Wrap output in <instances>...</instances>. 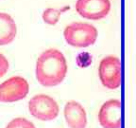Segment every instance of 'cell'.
<instances>
[{"mask_svg": "<svg viewBox=\"0 0 136 128\" xmlns=\"http://www.w3.org/2000/svg\"><path fill=\"white\" fill-rule=\"evenodd\" d=\"M67 64L62 51L49 49L44 51L36 63V79L44 86H55L64 80Z\"/></svg>", "mask_w": 136, "mask_h": 128, "instance_id": "6da1fadb", "label": "cell"}, {"mask_svg": "<svg viewBox=\"0 0 136 128\" xmlns=\"http://www.w3.org/2000/svg\"><path fill=\"white\" fill-rule=\"evenodd\" d=\"M63 35L66 43L71 47L87 48L96 43L97 29L91 24L74 22L64 28Z\"/></svg>", "mask_w": 136, "mask_h": 128, "instance_id": "7a4b0ae2", "label": "cell"}, {"mask_svg": "<svg viewBox=\"0 0 136 128\" xmlns=\"http://www.w3.org/2000/svg\"><path fill=\"white\" fill-rule=\"evenodd\" d=\"M99 79L102 85L109 89H116L121 85V62L118 57L110 55L103 58L98 67Z\"/></svg>", "mask_w": 136, "mask_h": 128, "instance_id": "3957f363", "label": "cell"}, {"mask_svg": "<svg viewBox=\"0 0 136 128\" xmlns=\"http://www.w3.org/2000/svg\"><path fill=\"white\" fill-rule=\"evenodd\" d=\"M28 110L34 118L45 121L56 119L60 112L57 102L45 94L33 96L28 102Z\"/></svg>", "mask_w": 136, "mask_h": 128, "instance_id": "277c9868", "label": "cell"}, {"mask_svg": "<svg viewBox=\"0 0 136 128\" xmlns=\"http://www.w3.org/2000/svg\"><path fill=\"white\" fill-rule=\"evenodd\" d=\"M29 90L27 81L23 77L14 76L0 85V102H13L23 100Z\"/></svg>", "mask_w": 136, "mask_h": 128, "instance_id": "5b68a950", "label": "cell"}, {"mask_svg": "<svg viewBox=\"0 0 136 128\" xmlns=\"http://www.w3.org/2000/svg\"><path fill=\"white\" fill-rule=\"evenodd\" d=\"M78 13L91 20H98L106 17L111 10L110 0H78L76 3Z\"/></svg>", "mask_w": 136, "mask_h": 128, "instance_id": "8992f818", "label": "cell"}, {"mask_svg": "<svg viewBox=\"0 0 136 128\" xmlns=\"http://www.w3.org/2000/svg\"><path fill=\"white\" fill-rule=\"evenodd\" d=\"M98 121L103 128H121L122 103L119 100H109L102 104L98 113Z\"/></svg>", "mask_w": 136, "mask_h": 128, "instance_id": "52a82bcc", "label": "cell"}, {"mask_svg": "<svg viewBox=\"0 0 136 128\" xmlns=\"http://www.w3.org/2000/svg\"><path fill=\"white\" fill-rule=\"evenodd\" d=\"M64 118L70 128H86V111L79 102L76 101L67 102L64 107Z\"/></svg>", "mask_w": 136, "mask_h": 128, "instance_id": "ba28073f", "label": "cell"}, {"mask_svg": "<svg viewBox=\"0 0 136 128\" xmlns=\"http://www.w3.org/2000/svg\"><path fill=\"white\" fill-rule=\"evenodd\" d=\"M17 33L16 24L8 13H0V46H5L13 42Z\"/></svg>", "mask_w": 136, "mask_h": 128, "instance_id": "9c48e42d", "label": "cell"}, {"mask_svg": "<svg viewBox=\"0 0 136 128\" xmlns=\"http://www.w3.org/2000/svg\"><path fill=\"white\" fill-rule=\"evenodd\" d=\"M66 10H67V7L63 8L62 10L61 9H59V10L58 9H47L43 13V19L46 24L55 25L58 23L62 13Z\"/></svg>", "mask_w": 136, "mask_h": 128, "instance_id": "30bf717a", "label": "cell"}, {"mask_svg": "<svg viewBox=\"0 0 136 128\" xmlns=\"http://www.w3.org/2000/svg\"><path fill=\"white\" fill-rule=\"evenodd\" d=\"M6 128H36L35 125L25 118H16L9 122Z\"/></svg>", "mask_w": 136, "mask_h": 128, "instance_id": "8fae6325", "label": "cell"}, {"mask_svg": "<svg viewBox=\"0 0 136 128\" xmlns=\"http://www.w3.org/2000/svg\"><path fill=\"white\" fill-rule=\"evenodd\" d=\"M9 67H10V64H9L7 58L3 54L0 53V78L3 77L8 72Z\"/></svg>", "mask_w": 136, "mask_h": 128, "instance_id": "7c38bea8", "label": "cell"}]
</instances>
